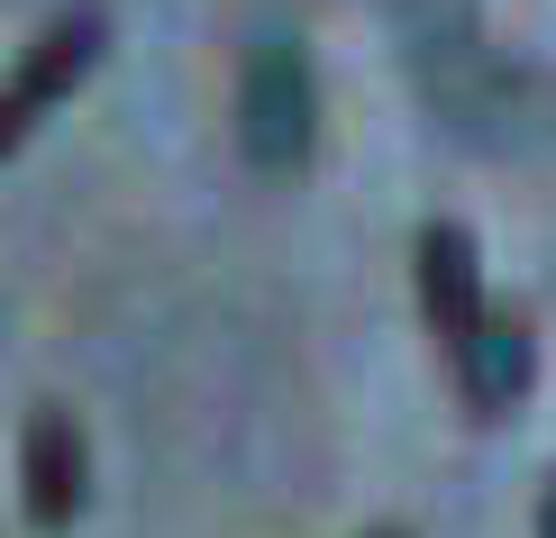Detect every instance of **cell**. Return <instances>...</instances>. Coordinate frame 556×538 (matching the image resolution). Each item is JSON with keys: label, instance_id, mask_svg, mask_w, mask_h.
Wrapping results in <instances>:
<instances>
[{"label": "cell", "instance_id": "cell-1", "mask_svg": "<svg viewBox=\"0 0 556 538\" xmlns=\"http://www.w3.org/2000/svg\"><path fill=\"white\" fill-rule=\"evenodd\" d=\"M311 137H319L311 46H301L292 28H256L247 74H238V147H247V165L292 174V165H311Z\"/></svg>", "mask_w": 556, "mask_h": 538}, {"label": "cell", "instance_id": "cell-2", "mask_svg": "<svg viewBox=\"0 0 556 538\" xmlns=\"http://www.w3.org/2000/svg\"><path fill=\"white\" fill-rule=\"evenodd\" d=\"M101 37H110V18L91 10V0H83V10H64V18H46V28H37V46L18 55V74L0 83V155H10L18 137L37 128V110H55L64 91H74V83L91 74V55H101Z\"/></svg>", "mask_w": 556, "mask_h": 538}, {"label": "cell", "instance_id": "cell-3", "mask_svg": "<svg viewBox=\"0 0 556 538\" xmlns=\"http://www.w3.org/2000/svg\"><path fill=\"white\" fill-rule=\"evenodd\" d=\"M420 311L429 329L447 338V356H466V347L483 338V265H475V238L456 220H429L420 228Z\"/></svg>", "mask_w": 556, "mask_h": 538}, {"label": "cell", "instance_id": "cell-4", "mask_svg": "<svg viewBox=\"0 0 556 538\" xmlns=\"http://www.w3.org/2000/svg\"><path fill=\"white\" fill-rule=\"evenodd\" d=\"M18 484H28V521H37V529H64V521L83 511V429H74V411L46 402V411L28 420Z\"/></svg>", "mask_w": 556, "mask_h": 538}, {"label": "cell", "instance_id": "cell-5", "mask_svg": "<svg viewBox=\"0 0 556 538\" xmlns=\"http://www.w3.org/2000/svg\"><path fill=\"white\" fill-rule=\"evenodd\" d=\"M456 374H466V402L475 411H511L529 392V374H539V338H529L520 311H493L483 320V338L456 356Z\"/></svg>", "mask_w": 556, "mask_h": 538}, {"label": "cell", "instance_id": "cell-6", "mask_svg": "<svg viewBox=\"0 0 556 538\" xmlns=\"http://www.w3.org/2000/svg\"><path fill=\"white\" fill-rule=\"evenodd\" d=\"M539 538H556V475H547V493H539Z\"/></svg>", "mask_w": 556, "mask_h": 538}, {"label": "cell", "instance_id": "cell-7", "mask_svg": "<svg viewBox=\"0 0 556 538\" xmlns=\"http://www.w3.org/2000/svg\"><path fill=\"white\" fill-rule=\"evenodd\" d=\"M365 538H410V529H365Z\"/></svg>", "mask_w": 556, "mask_h": 538}]
</instances>
